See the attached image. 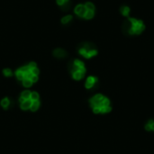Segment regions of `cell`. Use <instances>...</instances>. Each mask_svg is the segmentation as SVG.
<instances>
[{"instance_id":"cell-1","label":"cell","mask_w":154,"mask_h":154,"mask_svg":"<svg viewBox=\"0 0 154 154\" xmlns=\"http://www.w3.org/2000/svg\"><path fill=\"white\" fill-rule=\"evenodd\" d=\"M89 106L96 115H106L112 111L111 100L101 93L94 95L89 99Z\"/></svg>"},{"instance_id":"cell-19","label":"cell","mask_w":154,"mask_h":154,"mask_svg":"<svg viewBox=\"0 0 154 154\" xmlns=\"http://www.w3.org/2000/svg\"><path fill=\"white\" fill-rule=\"evenodd\" d=\"M3 74H4V76H5V77H6V78H10V77H12V76H13V71H12V69H11L6 68V69H3Z\"/></svg>"},{"instance_id":"cell-11","label":"cell","mask_w":154,"mask_h":154,"mask_svg":"<svg viewBox=\"0 0 154 154\" xmlns=\"http://www.w3.org/2000/svg\"><path fill=\"white\" fill-rule=\"evenodd\" d=\"M31 105H32V100L31 99H27L22 103H20V107L22 110H30V107H31Z\"/></svg>"},{"instance_id":"cell-2","label":"cell","mask_w":154,"mask_h":154,"mask_svg":"<svg viewBox=\"0 0 154 154\" xmlns=\"http://www.w3.org/2000/svg\"><path fill=\"white\" fill-rule=\"evenodd\" d=\"M123 30L125 33L128 35H140L145 30V24L143 21L134 17H128L124 22Z\"/></svg>"},{"instance_id":"cell-7","label":"cell","mask_w":154,"mask_h":154,"mask_svg":"<svg viewBox=\"0 0 154 154\" xmlns=\"http://www.w3.org/2000/svg\"><path fill=\"white\" fill-rule=\"evenodd\" d=\"M74 13H75L78 16H79V17H81V18H84V16H85V14H86V13H87V8H86L85 5L79 4V5H76L75 8H74Z\"/></svg>"},{"instance_id":"cell-13","label":"cell","mask_w":154,"mask_h":154,"mask_svg":"<svg viewBox=\"0 0 154 154\" xmlns=\"http://www.w3.org/2000/svg\"><path fill=\"white\" fill-rule=\"evenodd\" d=\"M120 12L124 16H128L130 14L131 9H130V7L128 5H122L120 7Z\"/></svg>"},{"instance_id":"cell-15","label":"cell","mask_w":154,"mask_h":154,"mask_svg":"<svg viewBox=\"0 0 154 154\" xmlns=\"http://www.w3.org/2000/svg\"><path fill=\"white\" fill-rule=\"evenodd\" d=\"M72 19H73L72 15L71 14H68V15H65V16H63L61 18V23L63 24H68L69 23H70L72 21Z\"/></svg>"},{"instance_id":"cell-16","label":"cell","mask_w":154,"mask_h":154,"mask_svg":"<svg viewBox=\"0 0 154 154\" xmlns=\"http://www.w3.org/2000/svg\"><path fill=\"white\" fill-rule=\"evenodd\" d=\"M22 84H23V86L24 87V88H31L32 86V80L30 79H24L23 80H22Z\"/></svg>"},{"instance_id":"cell-9","label":"cell","mask_w":154,"mask_h":154,"mask_svg":"<svg viewBox=\"0 0 154 154\" xmlns=\"http://www.w3.org/2000/svg\"><path fill=\"white\" fill-rule=\"evenodd\" d=\"M53 55H54V57H56L58 59H62V58L66 57L67 52L63 49H60L59 48V49H55L53 51Z\"/></svg>"},{"instance_id":"cell-6","label":"cell","mask_w":154,"mask_h":154,"mask_svg":"<svg viewBox=\"0 0 154 154\" xmlns=\"http://www.w3.org/2000/svg\"><path fill=\"white\" fill-rule=\"evenodd\" d=\"M98 83V79L96 76H88L85 81V88L87 89H92L94 88L97 84Z\"/></svg>"},{"instance_id":"cell-18","label":"cell","mask_w":154,"mask_h":154,"mask_svg":"<svg viewBox=\"0 0 154 154\" xmlns=\"http://www.w3.org/2000/svg\"><path fill=\"white\" fill-rule=\"evenodd\" d=\"M30 99H31L32 101H38V100H40V96H39V94H38L36 91H32V92L31 93Z\"/></svg>"},{"instance_id":"cell-5","label":"cell","mask_w":154,"mask_h":154,"mask_svg":"<svg viewBox=\"0 0 154 154\" xmlns=\"http://www.w3.org/2000/svg\"><path fill=\"white\" fill-rule=\"evenodd\" d=\"M14 74H15L16 79L18 80H20V81L23 80L24 79H31V78L33 76L32 74L31 70H30V68H29L28 64L25 65V66H23V67H21L19 69H17L15 70V73Z\"/></svg>"},{"instance_id":"cell-4","label":"cell","mask_w":154,"mask_h":154,"mask_svg":"<svg viewBox=\"0 0 154 154\" xmlns=\"http://www.w3.org/2000/svg\"><path fill=\"white\" fill-rule=\"evenodd\" d=\"M79 53L85 59H91L97 56L98 51L97 49L94 47V45H92L91 43H84L79 49Z\"/></svg>"},{"instance_id":"cell-20","label":"cell","mask_w":154,"mask_h":154,"mask_svg":"<svg viewBox=\"0 0 154 154\" xmlns=\"http://www.w3.org/2000/svg\"><path fill=\"white\" fill-rule=\"evenodd\" d=\"M84 5H85V6H86L87 10L95 11V9H96V7H95L94 4H93V3H91V2H87V3H85Z\"/></svg>"},{"instance_id":"cell-12","label":"cell","mask_w":154,"mask_h":154,"mask_svg":"<svg viewBox=\"0 0 154 154\" xmlns=\"http://www.w3.org/2000/svg\"><path fill=\"white\" fill-rule=\"evenodd\" d=\"M1 106L4 108V109H8L9 107H10V106H11V100H10V98L9 97H4L2 100H1Z\"/></svg>"},{"instance_id":"cell-14","label":"cell","mask_w":154,"mask_h":154,"mask_svg":"<svg viewBox=\"0 0 154 154\" xmlns=\"http://www.w3.org/2000/svg\"><path fill=\"white\" fill-rule=\"evenodd\" d=\"M40 105H41L40 100H38V101H32V105H31L30 110H31L32 112L37 111V110L39 109V107H40Z\"/></svg>"},{"instance_id":"cell-10","label":"cell","mask_w":154,"mask_h":154,"mask_svg":"<svg viewBox=\"0 0 154 154\" xmlns=\"http://www.w3.org/2000/svg\"><path fill=\"white\" fill-rule=\"evenodd\" d=\"M144 129L147 132L154 133V119H149L146 122V124L144 125Z\"/></svg>"},{"instance_id":"cell-21","label":"cell","mask_w":154,"mask_h":154,"mask_svg":"<svg viewBox=\"0 0 154 154\" xmlns=\"http://www.w3.org/2000/svg\"><path fill=\"white\" fill-rule=\"evenodd\" d=\"M69 0H56V3L58 4V5L63 7V6H67L69 4Z\"/></svg>"},{"instance_id":"cell-17","label":"cell","mask_w":154,"mask_h":154,"mask_svg":"<svg viewBox=\"0 0 154 154\" xmlns=\"http://www.w3.org/2000/svg\"><path fill=\"white\" fill-rule=\"evenodd\" d=\"M95 15V11H90V10H87V13L84 16V19H87V20H90L94 17Z\"/></svg>"},{"instance_id":"cell-8","label":"cell","mask_w":154,"mask_h":154,"mask_svg":"<svg viewBox=\"0 0 154 154\" xmlns=\"http://www.w3.org/2000/svg\"><path fill=\"white\" fill-rule=\"evenodd\" d=\"M31 91L29 89H26V90H23L21 95H20V97H19V104L27 100V99H30V97H31Z\"/></svg>"},{"instance_id":"cell-3","label":"cell","mask_w":154,"mask_h":154,"mask_svg":"<svg viewBox=\"0 0 154 154\" xmlns=\"http://www.w3.org/2000/svg\"><path fill=\"white\" fill-rule=\"evenodd\" d=\"M87 72L85 63L80 60H74L71 69V76L75 80H81Z\"/></svg>"}]
</instances>
